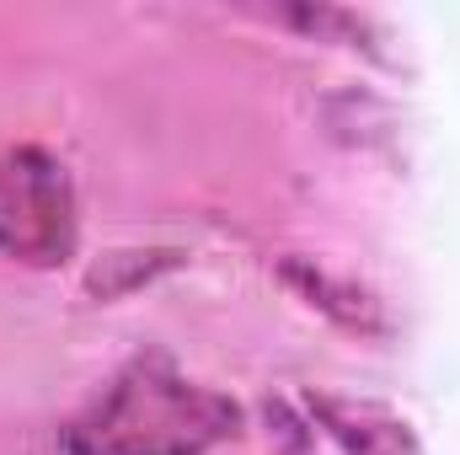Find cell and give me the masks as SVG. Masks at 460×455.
Returning a JSON list of instances; mask_svg holds the SVG:
<instances>
[{"label":"cell","mask_w":460,"mask_h":455,"mask_svg":"<svg viewBox=\"0 0 460 455\" xmlns=\"http://www.w3.org/2000/svg\"><path fill=\"white\" fill-rule=\"evenodd\" d=\"M284 279H289V284H300V295H311V306L332 311V317H338L343 327H353V333H385L380 306H375L364 290L338 284L327 268H311V263H284Z\"/></svg>","instance_id":"4"},{"label":"cell","mask_w":460,"mask_h":455,"mask_svg":"<svg viewBox=\"0 0 460 455\" xmlns=\"http://www.w3.org/2000/svg\"><path fill=\"white\" fill-rule=\"evenodd\" d=\"M75 246V199L65 166L43 150H0V252L22 263H59Z\"/></svg>","instance_id":"2"},{"label":"cell","mask_w":460,"mask_h":455,"mask_svg":"<svg viewBox=\"0 0 460 455\" xmlns=\"http://www.w3.org/2000/svg\"><path fill=\"white\" fill-rule=\"evenodd\" d=\"M235 402L166 359H139L65 429L70 455H209L235 434Z\"/></svg>","instance_id":"1"},{"label":"cell","mask_w":460,"mask_h":455,"mask_svg":"<svg viewBox=\"0 0 460 455\" xmlns=\"http://www.w3.org/2000/svg\"><path fill=\"white\" fill-rule=\"evenodd\" d=\"M316 413L327 418L332 440H343L348 455H412V440L396 418L375 413V407H343V402H316Z\"/></svg>","instance_id":"3"}]
</instances>
